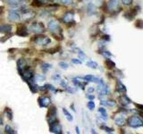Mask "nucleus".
<instances>
[{
	"mask_svg": "<svg viewBox=\"0 0 143 134\" xmlns=\"http://www.w3.org/2000/svg\"><path fill=\"white\" fill-rule=\"evenodd\" d=\"M48 29L50 30V31H51V33H52L54 36H56L57 38V37H58V35L60 34L61 36L62 35V29L61 27L59 26V23L56 22V21H50L49 22H48Z\"/></svg>",
	"mask_w": 143,
	"mask_h": 134,
	"instance_id": "1",
	"label": "nucleus"
},
{
	"mask_svg": "<svg viewBox=\"0 0 143 134\" xmlns=\"http://www.w3.org/2000/svg\"><path fill=\"white\" fill-rule=\"evenodd\" d=\"M127 124L131 128L137 129L143 125V121L137 115H133V116H131L127 120Z\"/></svg>",
	"mask_w": 143,
	"mask_h": 134,
	"instance_id": "2",
	"label": "nucleus"
},
{
	"mask_svg": "<svg viewBox=\"0 0 143 134\" xmlns=\"http://www.w3.org/2000/svg\"><path fill=\"white\" fill-rule=\"evenodd\" d=\"M32 41H34L36 44H39V45H42V46H47L51 42V39L48 37H46V36L38 35L32 38Z\"/></svg>",
	"mask_w": 143,
	"mask_h": 134,
	"instance_id": "3",
	"label": "nucleus"
},
{
	"mask_svg": "<svg viewBox=\"0 0 143 134\" xmlns=\"http://www.w3.org/2000/svg\"><path fill=\"white\" fill-rule=\"evenodd\" d=\"M30 30L31 31L37 33V34H39L41 32L45 31V27H44V24L41 23V22H34L30 25Z\"/></svg>",
	"mask_w": 143,
	"mask_h": 134,
	"instance_id": "4",
	"label": "nucleus"
},
{
	"mask_svg": "<svg viewBox=\"0 0 143 134\" xmlns=\"http://www.w3.org/2000/svg\"><path fill=\"white\" fill-rule=\"evenodd\" d=\"M49 131L52 133H56V134H62L63 133V129L62 126L59 124L58 122H56L53 124L49 125Z\"/></svg>",
	"mask_w": 143,
	"mask_h": 134,
	"instance_id": "5",
	"label": "nucleus"
},
{
	"mask_svg": "<svg viewBox=\"0 0 143 134\" xmlns=\"http://www.w3.org/2000/svg\"><path fill=\"white\" fill-rule=\"evenodd\" d=\"M28 65H27V63L25 61V59L23 58H20L17 60V70L19 72V73H22L23 72L26 68H28Z\"/></svg>",
	"mask_w": 143,
	"mask_h": 134,
	"instance_id": "6",
	"label": "nucleus"
},
{
	"mask_svg": "<svg viewBox=\"0 0 143 134\" xmlns=\"http://www.w3.org/2000/svg\"><path fill=\"white\" fill-rule=\"evenodd\" d=\"M38 102L40 107H47L51 101H50V98L47 97H38Z\"/></svg>",
	"mask_w": 143,
	"mask_h": 134,
	"instance_id": "7",
	"label": "nucleus"
},
{
	"mask_svg": "<svg viewBox=\"0 0 143 134\" xmlns=\"http://www.w3.org/2000/svg\"><path fill=\"white\" fill-rule=\"evenodd\" d=\"M73 19H74V15H73V13H72V12L65 13L64 15V16H63V21H64V23L68 24V23H71L72 22H74Z\"/></svg>",
	"mask_w": 143,
	"mask_h": 134,
	"instance_id": "8",
	"label": "nucleus"
},
{
	"mask_svg": "<svg viewBox=\"0 0 143 134\" xmlns=\"http://www.w3.org/2000/svg\"><path fill=\"white\" fill-rule=\"evenodd\" d=\"M9 20L11 22H19L21 20V15L17 11H15V10H12L11 12L9 13Z\"/></svg>",
	"mask_w": 143,
	"mask_h": 134,
	"instance_id": "9",
	"label": "nucleus"
},
{
	"mask_svg": "<svg viewBox=\"0 0 143 134\" xmlns=\"http://www.w3.org/2000/svg\"><path fill=\"white\" fill-rule=\"evenodd\" d=\"M107 8L110 11H114L119 7V0H109L107 3Z\"/></svg>",
	"mask_w": 143,
	"mask_h": 134,
	"instance_id": "10",
	"label": "nucleus"
},
{
	"mask_svg": "<svg viewBox=\"0 0 143 134\" xmlns=\"http://www.w3.org/2000/svg\"><path fill=\"white\" fill-rule=\"evenodd\" d=\"M16 34L18 36H20V37H27L28 36V29H27L26 27L23 25V26H20L19 28L17 29V31H16Z\"/></svg>",
	"mask_w": 143,
	"mask_h": 134,
	"instance_id": "11",
	"label": "nucleus"
},
{
	"mask_svg": "<svg viewBox=\"0 0 143 134\" xmlns=\"http://www.w3.org/2000/svg\"><path fill=\"white\" fill-rule=\"evenodd\" d=\"M116 90L119 92L120 94H125L126 92H127V89H126V87L124 86V85L122 83V82L121 81H117L116 82Z\"/></svg>",
	"mask_w": 143,
	"mask_h": 134,
	"instance_id": "12",
	"label": "nucleus"
},
{
	"mask_svg": "<svg viewBox=\"0 0 143 134\" xmlns=\"http://www.w3.org/2000/svg\"><path fill=\"white\" fill-rule=\"evenodd\" d=\"M13 27L10 24H4V25H0V33H9L12 31Z\"/></svg>",
	"mask_w": 143,
	"mask_h": 134,
	"instance_id": "13",
	"label": "nucleus"
},
{
	"mask_svg": "<svg viewBox=\"0 0 143 134\" xmlns=\"http://www.w3.org/2000/svg\"><path fill=\"white\" fill-rule=\"evenodd\" d=\"M114 122H115V123H116L118 126H123V124L125 123L126 119L123 115H121V116L115 117V118H114Z\"/></svg>",
	"mask_w": 143,
	"mask_h": 134,
	"instance_id": "14",
	"label": "nucleus"
},
{
	"mask_svg": "<svg viewBox=\"0 0 143 134\" xmlns=\"http://www.w3.org/2000/svg\"><path fill=\"white\" fill-rule=\"evenodd\" d=\"M100 104L102 105H105V106H109V107H113L115 105V101L114 100H106V101H104V100H101L100 101Z\"/></svg>",
	"mask_w": 143,
	"mask_h": 134,
	"instance_id": "15",
	"label": "nucleus"
},
{
	"mask_svg": "<svg viewBox=\"0 0 143 134\" xmlns=\"http://www.w3.org/2000/svg\"><path fill=\"white\" fill-rule=\"evenodd\" d=\"M120 99H121V104L123 105H129V104H131V99L129 98L126 95H124V94H123V96H122V97H121Z\"/></svg>",
	"mask_w": 143,
	"mask_h": 134,
	"instance_id": "16",
	"label": "nucleus"
},
{
	"mask_svg": "<svg viewBox=\"0 0 143 134\" xmlns=\"http://www.w3.org/2000/svg\"><path fill=\"white\" fill-rule=\"evenodd\" d=\"M88 13L89 15H94L96 14V6L92 3H90L88 5Z\"/></svg>",
	"mask_w": 143,
	"mask_h": 134,
	"instance_id": "17",
	"label": "nucleus"
},
{
	"mask_svg": "<svg viewBox=\"0 0 143 134\" xmlns=\"http://www.w3.org/2000/svg\"><path fill=\"white\" fill-rule=\"evenodd\" d=\"M105 65H106V67H107L108 69H113V68L115 67V63L113 62L112 60H110L109 58H106V60H105Z\"/></svg>",
	"mask_w": 143,
	"mask_h": 134,
	"instance_id": "18",
	"label": "nucleus"
},
{
	"mask_svg": "<svg viewBox=\"0 0 143 134\" xmlns=\"http://www.w3.org/2000/svg\"><path fill=\"white\" fill-rule=\"evenodd\" d=\"M63 113L64 114V116L66 117V119L69 121V122H72L73 120V115L69 113L67 111V109H65V108H63Z\"/></svg>",
	"mask_w": 143,
	"mask_h": 134,
	"instance_id": "19",
	"label": "nucleus"
},
{
	"mask_svg": "<svg viewBox=\"0 0 143 134\" xmlns=\"http://www.w3.org/2000/svg\"><path fill=\"white\" fill-rule=\"evenodd\" d=\"M56 106H51L48 110V114H47V117L50 116H56Z\"/></svg>",
	"mask_w": 143,
	"mask_h": 134,
	"instance_id": "20",
	"label": "nucleus"
},
{
	"mask_svg": "<svg viewBox=\"0 0 143 134\" xmlns=\"http://www.w3.org/2000/svg\"><path fill=\"white\" fill-rule=\"evenodd\" d=\"M87 66H89L90 68H92V69H97L98 67V64L95 61H90L87 63Z\"/></svg>",
	"mask_w": 143,
	"mask_h": 134,
	"instance_id": "21",
	"label": "nucleus"
},
{
	"mask_svg": "<svg viewBox=\"0 0 143 134\" xmlns=\"http://www.w3.org/2000/svg\"><path fill=\"white\" fill-rule=\"evenodd\" d=\"M5 131H6V133H8V134H15L16 133V131H15L10 125H6V127H5Z\"/></svg>",
	"mask_w": 143,
	"mask_h": 134,
	"instance_id": "22",
	"label": "nucleus"
},
{
	"mask_svg": "<svg viewBox=\"0 0 143 134\" xmlns=\"http://www.w3.org/2000/svg\"><path fill=\"white\" fill-rule=\"evenodd\" d=\"M6 3H8L9 5L13 7H16L19 5V0H6Z\"/></svg>",
	"mask_w": 143,
	"mask_h": 134,
	"instance_id": "23",
	"label": "nucleus"
},
{
	"mask_svg": "<svg viewBox=\"0 0 143 134\" xmlns=\"http://www.w3.org/2000/svg\"><path fill=\"white\" fill-rule=\"evenodd\" d=\"M52 68V65L49 64H47V63H44L42 65H41V69L43 70V72L45 73V72H47L48 69H51Z\"/></svg>",
	"mask_w": 143,
	"mask_h": 134,
	"instance_id": "24",
	"label": "nucleus"
},
{
	"mask_svg": "<svg viewBox=\"0 0 143 134\" xmlns=\"http://www.w3.org/2000/svg\"><path fill=\"white\" fill-rule=\"evenodd\" d=\"M78 51V56H79V59H81V60H85V59L87 58V56H86V55L84 54V52L83 51H82L81 49H78L77 50Z\"/></svg>",
	"mask_w": 143,
	"mask_h": 134,
	"instance_id": "25",
	"label": "nucleus"
},
{
	"mask_svg": "<svg viewBox=\"0 0 143 134\" xmlns=\"http://www.w3.org/2000/svg\"><path fill=\"white\" fill-rule=\"evenodd\" d=\"M6 116L8 117L9 120H13V112L9 107L6 108Z\"/></svg>",
	"mask_w": 143,
	"mask_h": 134,
	"instance_id": "26",
	"label": "nucleus"
},
{
	"mask_svg": "<svg viewBox=\"0 0 143 134\" xmlns=\"http://www.w3.org/2000/svg\"><path fill=\"white\" fill-rule=\"evenodd\" d=\"M34 78H35V81H38V82H43L46 79V77L43 74H37L34 76Z\"/></svg>",
	"mask_w": 143,
	"mask_h": 134,
	"instance_id": "27",
	"label": "nucleus"
},
{
	"mask_svg": "<svg viewBox=\"0 0 143 134\" xmlns=\"http://www.w3.org/2000/svg\"><path fill=\"white\" fill-rule=\"evenodd\" d=\"M95 106H96V105H95V103H94L93 100H90V101L88 102V108L90 111H93L94 109H95Z\"/></svg>",
	"mask_w": 143,
	"mask_h": 134,
	"instance_id": "28",
	"label": "nucleus"
},
{
	"mask_svg": "<svg viewBox=\"0 0 143 134\" xmlns=\"http://www.w3.org/2000/svg\"><path fill=\"white\" fill-rule=\"evenodd\" d=\"M58 65L60 66L61 69H64V70H66V69L69 68V64L67 63H65V62H60L58 64Z\"/></svg>",
	"mask_w": 143,
	"mask_h": 134,
	"instance_id": "29",
	"label": "nucleus"
},
{
	"mask_svg": "<svg viewBox=\"0 0 143 134\" xmlns=\"http://www.w3.org/2000/svg\"><path fill=\"white\" fill-rule=\"evenodd\" d=\"M100 128L102 129V130H104V131H105V132H108V133H112V132L114 131V129L109 128V127H106V126H105V125L100 126Z\"/></svg>",
	"mask_w": 143,
	"mask_h": 134,
	"instance_id": "30",
	"label": "nucleus"
},
{
	"mask_svg": "<svg viewBox=\"0 0 143 134\" xmlns=\"http://www.w3.org/2000/svg\"><path fill=\"white\" fill-rule=\"evenodd\" d=\"M98 53H100L103 56H105V58H109V57L112 56V54L109 51H102V52H98Z\"/></svg>",
	"mask_w": 143,
	"mask_h": 134,
	"instance_id": "31",
	"label": "nucleus"
},
{
	"mask_svg": "<svg viewBox=\"0 0 143 134\" xmlns=\"http://www.w3.org/2000/svg\"><path fill=\"white\" fill-rule=\"evenodd\" d=\"M45 86H46V88H47V89L51 90L52 92H56V91H57V89H56V88L54 87L53 85H51V84H46Z\"/></svg>",
	"mask_w": 143,
	"mask_h": 134,
	"instance_id": "32",
	"label": "nucleus"
},
{
	"mask_svg": "<svg viewBox=\"0 0 143 134\" xmlns=\"http://www.w3.org/2000/svg\"><path fill=\"white\" fill-rule=\"evenodd\" d=\"M65 89H66V91L67 92H69V93H71V94H74V93H76V89L75 88H71V87H66L65 88Z\"/></svg>",
	"mask_w": 143,
	"mask_h": 134,
	"instance_id": "33",
	"label": "nucleus"
},
{
	"mask_svg": "<svg viewBox=\"0 0 143 134\" xmlns=\"http://www.w3.org/2000/svg\"><path fill=\"white\" fill-rule=\"evenodd\" d=\"M135 26L137 27V28H139V29H142V20L141 19H139V20L136 21V24H135Z\"/></svg>",
	"mask_w": 143,
	"mask_h": 134,
	"instance_id": "34",
	"label": "nucleus"
},
{
	"mask_svg": "<svg viewBox=\"0 0 143 134\" xmlns=\"http://www.w3.org/2000/svg\"><path fill=\"white\" fill-rule=\"evenodd\" d=\"M60 2L64 6H70L73 4V0H60Z\"/></svg>",
	"mask_w": 143,
	"mask_h": 134,
	"instance_id": "35",
	"label": "nucleus"
},
{
	"mask_svg": "<svg viewBox=\"0 0 143 134\" xmlns=\"http://www.w3.org/2000/svg\"><path fill=\"white\" fill-rule=\"evenodd\" d=\"M12 36H13L12 33H10V32H9V33H7V35L5 36V37H3L4 38H0V41H1V42H4V41H6V39L10 38V37H12Z\"/></svg>",
	"mask_w": 143,
	"mask_h": 134,
	"instance_id": "36",
	"label": "nucleus"
},
{
	"mask_svg": "<svg viewBox=\"0 0 143 134\" xmlns=\"http://www.w3.org/2000/svg\"><path fill=\"white\" fill-rule=\"evenodd\" d=\"M72 63L74 64H82V60H80V59H76V58L72 59Z\"/></svg>",
	"mask_w": 143,
	"mask_h": 134,
	"instance_id": "37",
	"label": "nucleus"
},
{
	"mask_svg": "<svg viewBox=\"0 0 143 134\" xmlns=\"http://www.w3.org/2000/svg\"><path fill=\"white\" fill-rule=\"evenodd\" d=\"M132 1L133 0H122V3L124 5V6H130L132 4Z\"/></svg>",
	"mask_w": 143,
	"mask_h": 134,
	"instance_id": "38",
	"label": "nucleus"
},
{
	"mask_svg": "<svg viewBox=\"0 0 143 134\" xmlns=\"http://www.w3.org/2000/svg\"><path fill=\"white\" fill-rule=\"evenodd\" d=\"M98 113H99L100 114L107 115V114H106V111H105V109L104 107H99V109H98Z\"/></svg>",
	"mask_w": 143,
	"mask_h": 134,
	"instance_id": "39",
	"label": "nucleus"
},
{
	"mask_svg": "<svg viewBox=\"0 0 143 134\" xmlns=\"http://www.w3.org/2000/svg\"><path fill=\"white\" fill-rule=\"evenodd\" d=\"M60 85H61V87H63V88H65L67 87L68 86V83L65 81H63V80H60Z\"/></svg>",
	"mask_w": 143,
	"mask_h": 134,
	"instance_id": "40",
	"label": "nucleus"
},
{
	"mask_svg": "<svg viewBox=\"0 0 143 134\" xmlns=\"http://www.w3.org/2000/svg\"><path fill=\"white\" fill-rule=\"evenodd\" d=\"M53 80H54V81H56V82L60 81V80H61V76L56 73V74H55V75L53 76Z\"/></svg>",
	"mask_w": 143,
	"mask_h": 134,
	"instance_id": "41",
	"label": "nucleus"
},
{
	"mask_svg": "<svg viewBox=\"0 0 143 134\" xmlns=\"http://www.w3.org/2000/svg\"><path fill=\"white\" fill-rule=\"evenodd\" d=\"M57 51H58V47H54V48H52V49H49V50H48V53L54 54V53H56Z\"/></svg>",
	"mask_w": 143,
	"mask_h": 134,
	"instance_id": "42",
	"label": "nucleus"
},
{
	"mask_svg": "<svg viewBox=\"0 0 143 134\" xmlns=\"http://www.w3.org/2000/svg\"><path fill=\"white\" fill-rule=\"evenodd\" d=\"M102 38H103V40H105V41H110V36L109 35H103Z\"/></svg>",
	"mask_w": 143,
	"mask_h": 134,
	"instance_id": "43",
	"label": "nucleus"
},
{
	"mask_svg": "<svg viewBox=\"0 0 143 134\" xmlns=\"http://www.w3.org/2000/svg\"><path fill=\"white\" fill-rule=\"evenodd\" d=\"M47 8H52V10H56L58 8V5H50L47 6Z\"/></svg>",
	"mask_w": 143,
	"mask_h": 134,
	"instance_id": "44",
	"label": "nucleus"
},
{
	"mask_svg": "<svg viewBox=\"0 0 143 134\" xmlns=\"http://www.w3.org/2000/svg\"><path fill=\"white\" fill-rule=\"evenodd\" d=\"M86 97H87L88 99H90V100H94V99H95V96H94V95H87Z\"/></svg>",
	"mask_w": 143,
	"mask_h": 134,
	"instance_id": "45",
	"label": "nucleus"
},
{
	"mask_svg": "<svg viewBox=\"0 0 143 134\" xmlns=\"http://www.w3.org/2000/svg\"><path fill=\"white\" fill-rule=\"evenodd\" d=\"M94 91H95V89L93 87H89V89H88V92L89 93H93Z\"/></svg>",
	"mask_w": 143,
	"mask_h": 134,
	"instance_id": "46",
	"label": "nucleus"
},
{
	"mask_svg": "<svg viewBox=\"0 0 143 134\" xmlns=\"http://www.w3.org/2000/svg\"><path fill=\"white\" fill-rule=\"evenodd\" d=\"M135 105L137 106L138 108H139V110H142V108H143V106L141 105H138V104H135Z\"/></svg>",
	"mask_w": 143,
	"mask_h": 134,
	"instance_id": "47",
	"label": "nucleus"
},
{
	"mask_svg": "<svg viewBox=\"0 0 143 134\" xmlns=\"http://www.w3.org/2000/svg\"><path fill=\"white\" fill-rule=\"evenodd\" d=\"M37 1H38L39 3H41L42 5H44V4L46 3V2H47V0H37Z\"/></svg>",
	"mask_w": 143,
	"mask_h": 134,
	"instance_id": "48",
	"label": "nucleus"
},
{
	"mask_svg": "<svg viewBox=\"0 0 143 134\" xmlns=\"http://www.w3.org/2000/svg\"><path fill=\"white\" fill-rule=\"evenodd\" d=\"M4 11V6H0V14H2Z\"/></svg>",
	"mask_w": 143,
	"mask_h": 134,
	"instance_id": "49",
	"label": "nucleus"
},
{
	"mask_svg": "<svg viewBox=\"0 0 143 134\" xmlns=\"http://www.w3.org/2000/svg\"><path fill=\"white\" fill-rule=\"evenodd\" d=\"M81 131H80V130H79V128L78 127H76V133H80Z\"/></svg>",
	"mask_w": 143,
	"mask_h": 134,
	"instance_id": "50",
	"label": "nucleus"
},
{
	"mask_svg": "<svg viewBox=\"0 0 143 134\" xmlns=\"http://www.w3.org/2000/svg\"><path fill=\"white\" fill-rule=\"evenodd\" d=\"M71 107H73V110L75 112V109H74V105H73H73H71Z\"/></svg>",
	"mask_w": 143,
	"mask_h": 134,
	"instance_id": "51",
	"label": "nucleus"
},
{
	"mask_svg": "<svg viewBox=\"0 0 143 134\" xmlns=\"http://www.w3.org/2000/svg\"><path fill=\"white\" fill-rule=\"evenodd\" d=\"M91 132H92V133H97L96 131H95V130H92V131H91Z\"/></svg>",
	"mask_w": 143,
	"mask_h": 134,
	"instance_id": "52",
	"label": "nucleus"
},
{
	"mask_svg": "<svg viewBox=\"0 0 143 134\" xmlns=\"http://www.w3.org/2000/svg\"><path fill=\"white\" fill-rule=\"evenodd\" d=\"M1 1H3V2H6V0H1Z\"/></svg>",
	"mask_w": 143,
	"mask_h": 134,
	"instance_id": "53",
	"label": "nucleus"
},
{
	"mask_svg": "<svg viewBox=\"0 0 143 134\" xmlns=\"http://www.w3.org/2000/svg\"><path fill=\"white\" fill-rule=\"evenodd\" d=\"M78 1H80V2H81V1H82V0H78Z\"/></svg>",
	"mask_w": 143,
	"mask_h": 134,
	"instance_id": "54",
	"label": "nucleus"
}]
</instances>
